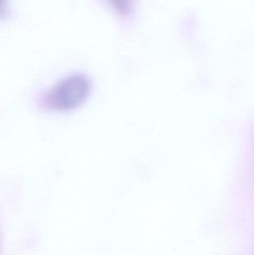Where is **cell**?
Instances as JSON below:
<instances>
[{
	"mask_svg": "<svg viewBox=\"0 0 254 255\" xmlns=\"http://www.w3.org/2000/svg\"><path fill=\"white\" fill-rule=\"evenodd\" d=\"M8 13V0H0V19L7 17Z\"/></svg>",
	"mask_w": 254,
	"mask_h": 255,
	"instance_id": "3",
	"label": "cell"
},
{
	"mask_svg": "<svg viewBox=\"0 0 254 255\" xmlns=\"http://www.w3.org/2000/svg\"><path fill=\"white\" fill-rule=\"evenodd\" d=\"M92 85L84 74L70 75L40 94L41 109L53 112H67L80 107L90 95Z\"/></svg>",
	"mask_w": 254,
	"mask_h": 255,
	"instance_id": "1",
	"label": "cell"
},
{
	"mask_svg": "<svg viewBox=\"0 0 254 255\" xmlns=\"http://www.w3.org/2000/svg\"><path fill=\"white\" fill-rule=\"evenodd\" d=\"M113 10L124 18H128L133 12V0H106Z\"/></svg>",
	"mask_w": 254,
	"mask_h": 255,
	"instance_id": "2",
	"label": "cell"
}]
</instances>
